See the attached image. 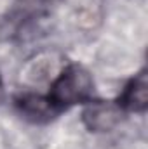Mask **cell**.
Wrapping results in <instances>:
<instances>
[{
  "mask_svg": "<svg viewBox=\"0 0 148 149\" xmlns=\"http://www.w3.org/2000/svg\"><path fill=\"white\" fill-rule=\"evenodd\" d=\"M124 113H145L148 108V80L147 70L143 68L134 74L122 88L120 95L115 99Z\"/></svg>",
  "mask_w": 148,
  "mask_h": 149,
  "instance_id": "4",
  "label": "cell"
},
{
  "mask_svg": "<svg viewBox=\"0 0 148 149\" xmlns=\"http://www.w3.org/2000/svg\"><path fill=\"white\" fill-rule=\"evenodd\" d=\"M0 99H2V78H0Z\"/></svg>",
  "mask_w": 148,
  "mask_h": 149,
  "instance_id": "5",
  "label": "cell"
},
{
  "mask_svg": "<svg viewBox=\"0 0 148 149\" xmlns=\"http://www.w3.org/2000/svg\"><path fill=\"white\" fill-rule=\"evenodd\" d=\"M14 106L25 120L32 123H47L59 114L47 99V95L35 94V92H23L16 95Z\"/></svg>",
  "mask_w": 148,
  "mask_h": 149,
  "instance_id": "3",
  "label": "cell"
},
{
  "mask_svg": "<svg viewBox=\"0 0 148 149\" xmlns=\"http://www.w3.org/2000/svg\"><path fill=\"white\" fill-rule=\"evenodd\" d=\"M94 92V80L91 73L82 66L72 63L65 66L59 74L51 83L47 99L54 106L58 113L66 111L77 104H85L92 99Z\"/></svg>",
  "mask_w": 148,
  "mask_h": 149,
  "instance_id": "1",
  "label": "cell"
},
{
  "mask_svg": "<svg viewBox=\"0 0 148 149\" xmlns=\"http://www.w3.org/2000/svg\"><path fill=\"white\" fill-rule=\"evenodd\" d=\"M82 111V121L91 132H110L113 130L125 113L115 101H89Z\"/></svg>",
  "mask_w": 148,
  "mask_h": 149,
  "instance_id": "2",
  "label": "cell"
}]
</instances>
